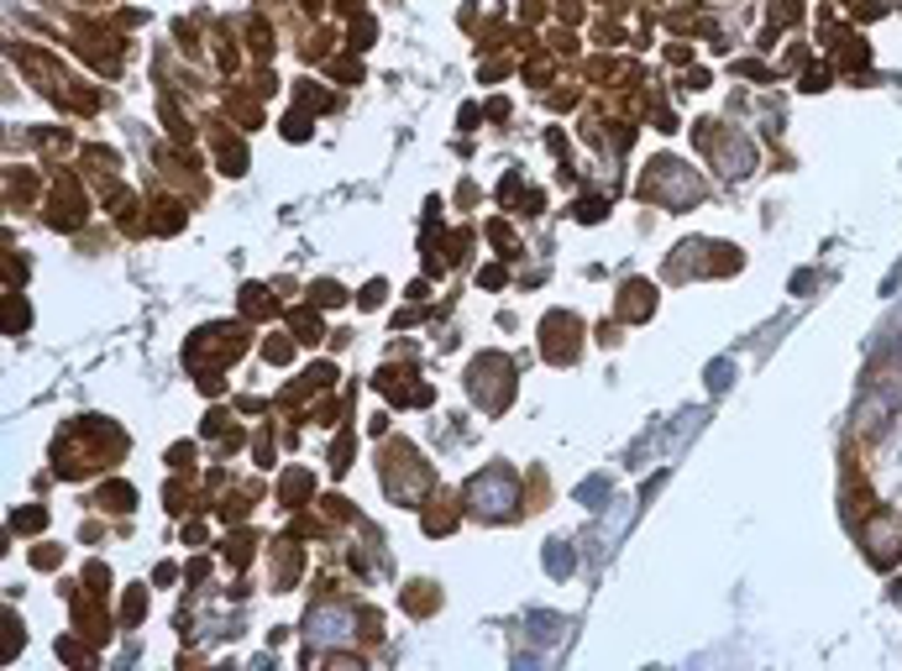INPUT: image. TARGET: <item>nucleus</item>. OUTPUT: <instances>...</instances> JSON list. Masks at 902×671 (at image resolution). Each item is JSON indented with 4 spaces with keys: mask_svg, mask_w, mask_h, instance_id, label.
I'll return each instance as SVG.
<instances>
[{
    "mask_svg": "<svg viewBox=\"0 0 902 671\" xmlns=\"http://www.w3.org/2000/svg\"><path fill=\"white\" fill-rule=\"evenodd\" d=\"M352 635H357L352 609H341V603H320V609H309V640H315V646H347Z\"/></svg>",
    "mask_w": 902,
    "mask_h": 671,
    "instance_id": "obj_4",
    "label": "nucleus"
},
{
    "mask_svg": "<svg viewBox=\"0 0 902 671\" xmlns=\"http://www.w3.org/2000/svg\"><path fill=\"white\" fill-rule=\"evenodd\" d=\"M719 163H724V173H730V179H740V173H751V168H756V147L745 143V137H724V143H719Z\"/></svg>",
    "mask_w": 902,
    "mask_h": 671,
    "instance_id": "obj_6",
    "label": "nucleus"
},
{
    "mask_svg": "<svg viewBox=\"0 0 902 671\" xmlns=\"http://www.w3.org/2000/svg\"><path fill=\"white\" fill-rule=\"evenodd\" d=\"M730 378H735V362H730V357L709 362V388H713V394H724V388H730Z\"/></svg>",
    "mask_w": 902,
    "mask_h": 671,
    "instance_id": "obj_10",
    "label": "nucleus"
},
{
    "mask_svg": "<svg viewBox=\"0 0 902 671\" xmlns=\"http://www.w3.org/2000/svg\"><path fill=\"white\" fill-rule=\"evenodd\" d=\"M347 456H352V435H341L331 452V473H347Z\"/></svg>",
    "mask_w": 902,
    "mask_h": 671,
    "instance_id": "obj_12",
    "label": "nucleus"
},
{
    "mask_svg": "<svg viewBox=\"0 0 902 671\" xmlns=\"http://www.w3.org/2000/svg\"><path fill=\"white\" fill-rule=\"evenodd\" d=\"M515 503H520V478L509 467H483L467 482V509L477 520H504V514H515Z\"/></svg>",
    "mask_w": 902,
    "mask_h": 671,
    "instance_id": "obj_1",
    "label": "nucleus"
},
{
    "mask_svg": "<svg viewBox=\"0 0 902 671\" xmlns=\"http://www.w3.org/2000/svg\"><path fill=\"white\" fill-rule=\"evenodd\" d=\"M898 603H902V582H898Z\"/></svg>",
    "mask_w": 902,
    "mask_h": 671,
    "instance_id": "obj_14",
    "label": "nucleus"
},
{
    "mask_svg": "<svg viewBox=\"0 0 902 671\" xmlns=\"http://www.w3.org/2000/svg\"><path fill=\"white\" fill-rule=\"evenodd\" d=\"M651 305H656V299H651V288H645V284H630V288H624V315H630V320L651 315Z\"/></svg>",
    "mask_w": 902,
    "mask_h": 671,
    "instance_id": "obj_9",
    "label": "nucleus"
},
{
    "mask_svg": "<svg viewBox=\"0 0 902 671\" xmlns=\"http://www.w3.org/2000/svg\"><path fill=\"white\" fill-rule=\"evenodd\" d=\"M645 194L662 200V205H692L698 200V179H692L688 163L662 158V163H651V173H645Z\"/></svg>",
    "mask_w": 902,
    "mask_h": 671,
    "instance_id": "obj_2",
    "label": "nucleus"
},
{
    "mask_svg": "<svg viewBox=\"0 0 902 671\" xmlns=\"http://www.w3.org/2000/svg\"><path fill=\"white\" fill-rule=\"evenodd\" d=\"M572 567H577L572 546H567V541H551V546H546V572L551 577H572Z\"/></svg>",
    "mask_w": 902,
    "mask_h": 671,
    "instance_id": "obj_8",
    "label": "nucleus"
},
{
    "mask_svg": "<svg viewBox=\"0 0 902 671\" xmlns=\"http://www.w3.org/2000/svg\"><path fill=\"white\" fill-rule=\"evenodd\" d=\"M43 520H48V514H43V509H26V514H16V520H11V525H16V530H43Z\"/></svg>",
    "mask_w": 902,
    "mask_h": 671,
    "instance_id": "obj_13",
    "label": "nucleus"
},
{
    "mask_svg": "<svg viewBox=\"0 0 902 671\" xmlns=\"http://www.w3.org/2000/svg\"><path fill=\"white\" fill-rule=\"evenodd\" d=\"M525 624H530V635H535L541 646H556V640L567 635V619H556V614H530Z\"/></svg>",
    "mask_w": 902,
    "mask_h": 671,
    "instance_id": "obj_7",
    "label": "nucleus"
},
{
    "mask_svg": "<svg viewBox=\"0 0 902 671\" xmlns=\"http://www.w3.org/2000/svg\"><path fill=\"white\" fill-rule=\"evenodd\" d=\"M604 493H609V482H604V478H588V482H583V488H577V503H588V509H598V499H604Z\"/></svg>",
    "mask_w": 902,
    "mask_h": 671,
    "instance_id": "obj_11",
    "label": "nucleus"
},
{
    "mask_svg": "<svg viewBox=\"0 0 902 671\" xmlns=\"http://www.w3.org/2000/svg\"><path fill=\"white\" fill-rule=\"evenodd\" d=\"M866 546H871V561L887 567L902 546V514H877V520L866 525Z\"/></svg>",
    "mask_w": 902,
    "mask_h": 671,
    "instance_id": "obj_5",
    "label": "nucleus"
},
{
    "mask_svg": "<svg viewBox=\"0 0 902 671\" xmlns=\"http://www.w3.org/2000/svg\"><path fill=\"white\" fill-rule=\"evenodd\" d=\"M509 388H515V362L499 357V352H488V357L473 367V399H483V409H504Z\"/></svg>",
    "mask_w": 902,
    "mask_h": 671,
    "instance_id": "obj_3",
    "label": "nucleus"
}]
</instances>
